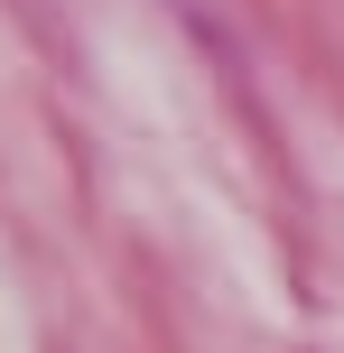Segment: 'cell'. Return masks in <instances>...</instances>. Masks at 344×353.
Listing matches in <instances>:
<instances>
[]
</instances>
